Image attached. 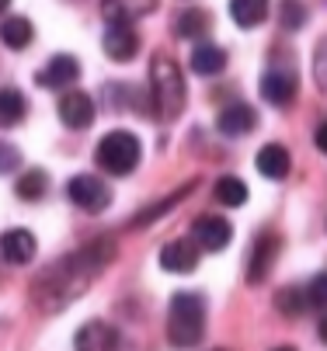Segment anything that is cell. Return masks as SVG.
Here are the masks:
<instances>
[{
  "instance_id": "cell-1",
  "label": "cell",
  "mask_w": 327,
  "mask_h": 351,
  "mask_svg": "<svg viewBox=\"0 0 327 351\" xmlns=\"http://www.w3.org/2000/svg\"><path fill=\"white\" fill-rule=\"evenodd\" d=\"M115 258V243L112 240H90L73 254L60 258L53 268H45L32 289L38 310L45 313H60L63 306H70L80 292H87V285L98 278V271Z\"/></svg>"
},
{
  "instance_id": "cell-2",
  "label": "cell",
  "mask_w": 327,
  "mask_h": 351,
  "mask_svg": "<svg viewBox=\"0 0 327 351\" xmlns=\"http://www.w3.org/2000/svg\"><path fill=\"white\" fill-rule=\"evenodd\" d=\"M206 334V299L199 292H174L167 310V337L174 348H195Z\"/></svg>"
},
{
  "instance_id": "cell-3",
  "label": "cell",
  "mask_w": 327,
  "mask_h": 351,
  "mask_svg": "<svg viewBox=\"0 0 327 351\" xmlns=\"http://www.w3.org/2000/svg\"><path fill=\"white\" fill-rule=\"evenodd\" d=\"M150 105L164 122L178 119L184 108V77L171 56H154L150 63Z\"/></svg>"
},
{
  "instance_id": "cell-4",
  "label": "cell",
  "mask_w": 327,
  "mask_h": 351,
  "mask_svg": "<svg viewBox=\"0 0 327 351\" xmlns=\"http://www.w3.org/2000/svg\"><path fill=\"white\" fill-rule=\"evenodd\" d=\"M139 157H143V146L139 139L125 129H115V132H105V139L95 146V160L101 171L122 178V174H132L139 167Z\"/></svg>"
},
{
  "instance_id": "cell-5",
  "label": "cell",
  "mask_w": 327,
  "mask_h": 351,
  "mask_svg": "<svg viewBox=\"0 0 327 351\" xmlns=\"http://www.w3.org/2000/svg\"><path fill=\"white\" fill-rule=\"evenodd\" d=\"M66 195H70L73 206H80V209H87V213H101V209L112 202V188H108L101 178H95V174H77V178H70Z\"/></svg>"
},
{
  "instance_id": "cell-6",
  "label": "cell",
  "mask_w": 327,
  "mask_h": 351,
  "mask_svg": "<svg viewBox=\"0 0 327 351\" xmlns=\"http://www.w3.org/2000/svg\"><path fill=\"white\" fill-rule=\"evenodd\" d=\"M230 240H233V226L223 216H199L195 226H192V243L199 250H213V254H219V250H226Z\"/></svg>"
},
{
  "instance_id": "cell-7",
  "label": "cell",
  "mask_w": 327,
  "mask_h": 351,
  "mask_svg": "<svg viewBox=\"0 0 327 351\" xmlns=\"http://www.w3.org/2000/svg\"><path fill=\"white\" fill-rule=\"evenodd\" d=\"M73 348L77 351H115L119 348V330L105 320H87L77 337H73Z\"/></svg>"
},
{
  "instance_id": "cell-8",
  "label": "cell",
  "mask_w": 327,
  "mask_h": 351,
  "mask_svg": "<svg viewBox=\"0 0 327 351\" xmlns=\"http://www.w3.org/2000/svg\"><path fill=\"white\" fill-rule=\"evenodd\" d=\"M35 250H38V243H35V233L32 230H4L0 233V258H4L8 265H28L32 258H35Z\"/></svg>"
},
{
  "instance_id": "cell-9",
  "label": "cell",
  "mask_w": 327,
  "mask_h": 351,
  "mask_svg": "<svg viewBox=\"0 0 327 351\" xmlns=\"http://www.w3.org/2000/svg\"><path fill=\"white\" fill-rule=\"evenodd\" d=\"M60 119L66 129H87L95 122V101H90V94L84 90H66L60 97Z\"/></svg>"
},
{
  "instance_id": "cell-10",
  "label": "cell",
  "mask_w": 327,
  "mask_h": 351,
  "mask_svg": "<svg viewBox=\"0 0 327 351\" xmlns=\"http://www.w3.org/2000/svg\"><path fill=\"white\" fill-rule=\"evenodd\" d=\"M199 265V247L192 240H171L160 250V268L171 275H189Z\"/></svg>"
},
{
  "instance_id": "cell-11",
  "label": "cell",
  "mask_w": 327,
  "mask_h": 351,
  "mask_svg": "<svg viewBox=\"0 0 327 351\" xmlns=\"http://www.w3.org/2000/svg\"><path fill=\"white\" fill-rule=\"evenodd\" d=\"M101 45H105V56H108V60L129 63V60L139 53V35L132 32V25H108Z\"/></svg>"
},
{
  "instance_id": "cell-12",
  "label": "cell",
  "mask_w": 327,
  "mask_h": 351,
  "mask_svg": "<svg viewBox=\"0 0 327 351\" xmlns=\"http://www.w3.org/2000/svg\"><path fill=\"white\" fill-rule=\"evenodd\" d=\"M275 258H278V237H275V233H261V237L254 240L251 261H247V282H251V285L265 282L268 271H271V265H275Z\"/></svg>"
},
{
  "instance_id": "cell-13",
  "label": "cell",
  "mask_w": 327,
  "mask_h": 351,
  "mask_svg": "<svg viewBox=\"0 0 327 351\" xmlns=\"http://www.w3.org/2000/svg\"><path fill=\"white\" fill-rule=\"evenodd\" d=\"M80 77V63L73 60V56H53L49 63H45L42 70H38V87H49V90H63V87H70L73 80Z\"/></svg>"
},
{
  "instance_id": "cell-14",
  "label": "cell",
  "mask_w": 327,
  "mask_h": 351,
  "mask_svg": "<svg viewBox=\"0 0 327 351\" xmlns=\"http://www.w3.org/2000/svg\"><path fill=\"white\" fill-rule=\"evenodd\" d=\"M261 97H265L268 105H278V108L293 105V97H296V77L289 70H268L261 77Z\"/></svg>"
},
{
  "instance_id": "cell-15",
  "label": "cell",
  "mask_w": 327,
  "mask_h": 351,
  "mask_svg": "<svg viewBox=\"0 0 327 351\" xmlns=\"http://www.w3.org/2000/svg\"><path fill=\"white\" fill-rule=\"evenodd\" d=\"M216 125H219L223 136H247V132H254V125H258V112H254L251 105H244V101L226 105V108L219 112Z\"/></svg>"
},
{
  "instance_id": "cell-16",
  "label": "cell",
  "mask_w": 327,
  "mask_h": 351,
  "mask_svg": "<svg viewBox=\"0 0 327 351\" xmlns=\"http://www.w3.org/2000/svg\"><path fill=\"white\" fill-rule=\"evenodd\" d=\"M258 171L265 174V178H271V181H282L286 174H289V167H293V157H289V149L286 146H278V143H268V146H261L258 149Z\"/></svg>"
},
{
  "instance_id": "cell-17",
  "label": "cell",
  "mask_w": 327,
  "mask_h": 351,
  "mask_svg": "<svg viewBox=\"0 0 327 351\" xmlns=\"http://www.w3.org/2000/svg\"><path fill=\"white\" fill-rule=\"evenodd\" d=\"M223 66H226V53L219 45H213V42H199L195 49H192V70L195 73H202V77H216V73H223Z\"/></svg>"
},
{
  "instance_id": "cell-18",
  "label": "cell",
  "mask_w": 327,
  "mask_h": 351,
  "mask_svg": "<svg viewBox=\"0 0 327 351\" xmlns=\"http://www.w3.org/2000/svg\"><path fill=\"white\" fill-rule=\"evenodd\" d=\"M32 38H35V28H32L28 18L11 14V18L0 21V42H4V45H11V49H25Z\"/></svg>"
},
{
  "instance_id": "cell-19",
  "label": "cell",
  "mask_w": 327,
  "mask_h": 351,
  "mask_svg": "<svg viewBox=\"0 0 327 351\" xmlns=\"http://www.w3.org/2000/svg\"><path fill=\"white\" fill-rule=\"evenodd\" d=\"M28 112V101H25V94L14 90V87H4L0 90V129H11L25 119Z\"/></svg>"
},
{
  "instance_id": "cell-20",
  "label": "cell",
  "mask_w": 327,
  "mask_h": 351,
  "mask_svg": "<svg viewBox=\"0 0 327 351\" xmlns=\"http://www.w3.org/2000/svg\"><path fill=\"white\" fill-rule=\"evenodd\" d=\"M230 18L237 21L241 28H258L268 18V4H261V0H233Z\"/></svg>"
},
{
  "instance_id": "cell-21",
  "label": "cell",
  "mask_w": 327,
  "mask_h": 351,
  "mask_svg": "<svg viewBox=\"0 0 327 351\" xmlns=\"http://www.w3.org/2000/svg\"><path fill=\"white\" fill-rule=\"evenodd\" d=\"M174 32L181 38H202L209 32V14L199 11V8H189V11H181L178 21H174Z\"/></svg>"
},
{
  "instance_id": "cell-22",
  "label": "cell",
  "mask_w": 327,
  "mask_h": 351,
  "mask_svg": "<svg viewBox=\"0 0 327 351\" xmlns=\"http://www.w3.org/2000/svg\"><path fill=\"white\" fill-rule=\"evenodd\" d=\"M45 188H49V178H45V171H38V167L25 171V174L18 178V184H14V191H18L21 202H38V198L45 195Z\"/></svg>"
},
{
  "instance_id": "cell-23",
  "label": "cell",
  "mask_w": 327,
  "mask_h": 351,
  "mask_svg": "<svg viewBox=\"0 0 327 351\" xmlns=\"http://www.w3.org/2000/svg\"><path fill=\"white\" fill-rule=\"evenodd\" d=\"M213 191H216V202H223L230 209H237V206L247 202V184L241 178H219Z\"/></svg>"
},
{
  "instance_id": "cell-24",
  "label": "cell",
  "mask_w": 327,
  "mask_h": 351,
  "mask_svg": "<svg viewBox=\"0 0 327 351\" xmlns=\"http://www.w3.org/2000/svg\"><path fill=\"white\" fill-rule=\"evenodd\" d=\"M275 306H278V313H286V317H300L306 310V295L296 285H286V289H278Z\"/></svg>"
},
{
  "instance_id": "cell-25",
  "label": "cell",
  "mask_w": 327,
  "mask_h": 351,
  "mask_svg": "<svg viewBox=\"0 0 327 351\" xmlns=\"http://www.w3.org/2000/svg\"><path fill=\"white\" fill-rule=\"evenodd\" d=\"M306 306H313V310H327V271H320V275H313V282L306 285Z\"/></svg>"
},
{
  "instance_id": "cell-26",
  "label": "cell",
  "mask_w": 327,
  "mask_h": 351,
  "mask_svg": "<svg viewBox=\"0 0 327 351\" xmlns=\"http://www.w3.org/2000/svg\"><path fill=\"white\" fill-rule=\"evenodd\" d=\"M313 80L320 90H327V38H320L317 53H313Z\"/></svg>"
},
{
  "instance_id": "cell-27",
  "label": "cell",
  "mask_w": 327,
  "mask_h": 351,
  "mask_svg": "<svg viewBox=\"0 0 327 351\" xmlns=\"http://www.w3.org/2000/svg\"><path fill=\"white\" fill-rule=\"evenodd\" d=\"M18 164H21V149H18L14 143H4V139H0V174L18 171Z\"/></svg>"
},
{
  "instance_id": "cell-28",
  "label": "cell",
  "mask_w": 327,
  "mask_h": 351,
  "mask_svg": "<svg viewBox=\"0 0 327 351\" xmlns=\"http://www.w3.org/2000/svg\"><path fill=\"white\" fill-rule=\"evenodd\" d=\"M282 25H286V28H303V25H306V11H303L300 4H286V8H282Z\"/></svg>"
},
{
  "instance_id": "cell-29",
  "label": "cell",
  "mask_w": 327,
  "mask_h": 351,
  "mask_svg": "<svg viewBox=\"0 0 327 351\" xmlns=\"http://www.w3.org/2000/svg\"><path fill=\"white\" fill-rule=\"evenodd\" d=\"M313 143H317V149H320V154H327V122H320V125H317V132H313Z\"/></svg>"
},
{
  "instance_id": "cell-30",
  "label": "cell",
  "mask_w": 327,
  "mask_h": 351,
  "mask_svg": "<svg viewBox=\"0 0 327 351\" xmlns=\"http://www.w3.org/2000/svg\"><path fill=\"white\" fill-rule=\"evenodd\" d=\"M320 341H327V317L320 320Z\"/></svg>"
},
{
  "instance_id": "cell-31",
  "label": "cell",
  "mask_w": 327,
  "mask_h": 351,
  "mask_svg": "<svg viewBox=\"0 0 327 351\" xmlns=\"http://www.w3.org/2000/svg\"><path fill=\"white\" fill-rule=\"evenodd\" d=\"M275 351H296V348H275Z\"/></svg>"
},
{
  "instance_id": "cell-32",
  "label": "cell",
  "mask_w": 327,
  "mask_h": 351,
  "mask_svg": "<svg viewBox=\"0 0 327 351\" xmlns=\"http://www.w3.org/2000/svg\"><path fill=\"white\" fill-rule=\"evenodd\" d=\"M4 8H8V4H4V0H0V11H4Z\"/></svg>"
}]
</instances>
